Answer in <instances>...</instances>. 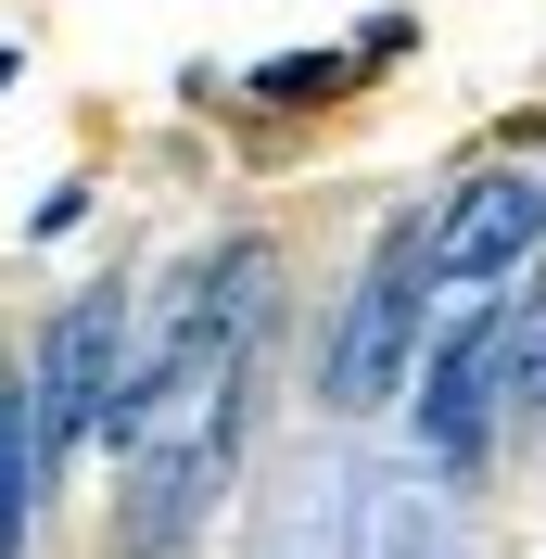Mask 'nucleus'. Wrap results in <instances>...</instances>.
<instances>
[{
  "mask_svg": "<svg viewBox=\"0 0 546 559\" xmlns=\"http://www.w3.org/2000/svg\"><path fill=\"white\" fill-rule=\"evenodd\" d=\"M419 318H432V216L356 280V306H343V331H331V382H318V394H331V407H381V394L407 382V356H419Z\"/></svg>",
  "mask_w": 546,
  "mask_h": 559,
  "instance_id": "nucleus-1",
  "label": "nucleus"
},
{
  "mask_svg": "<svg viewBox=\"0 0 546 559\" xmlns=\"http://www.w3.org/2000/svg\"><path fill=\"white\" fill-rule=\"evenodd\" d=\"M115 331H128V293H115V280H90V293L51 318L38 382H26V407H38V471H51V457H64L76 432L115 407V382H128V369H115Z\"/></svg>",
  "mask_w": 546,
  "mask_h": 559,
  "instance_id": "nucleus-2",
  "label": "nucleus"
},
{
  "mask_svg": "<svg viewBox=\"0 0 546 559\" xmlns=\"http://www.w3.org/2000/svg\"><path fill=\"white\" fill-rule=\"evenodd\" d=\"M496 369H509V318H458L432 344V369H419V445L444 471H471L483 432H496Z\"/></svg>",
  "mask_w": 546,
  "mask_h": 559,
  "instance_id": "nucleus-3",
  "label": "nucleus"
},
{
  "mask_svg": "<svg viewBox=\"0 0 546 559\" xmlns=\"http://www.w3.org/2000/svg\"><path fill=\"white\" fill-rule=\"evenodd\" d=\"M546 242V178H471L432 216V280H509Z\"/></svg>",
  "mask_w": 546,
  "mask_h": 559,
  "instance_id": "nucleus-4",
  "label": "nucleus"
},
{
  "mask_svg": "<svg viewBox=\"0 0 546 559\" xmlns=\"http://www.w3.org/2000/svg\"><path fill=\"white\" fill-rule=\"evenodd\" d=\"M26 509H38V407L26 382H0V559H26Z\"/></svg>",
  "mask_w": 546,
  "mask_h": 559,
  "instance_id": "nucleus-5",
  "label": "nucleus"
},
{
  "mask_svg": "<svg viewBox=\"0 0 546 559\" xmlns=\"http://www.w3.org/2000/svg\"><path fill=\"white\" fill-rule=\"evenodd\" d=\"M254 90L268 103H331V90H356V64L343 51H280V64H254Z\"/></svg>",
  "mask_w": 546,
  "mask_h": 559,
  "instance_id": "nucleus-6",
  "label": "nucleus"
},
{
  "mask_svg": "<svg viewBox=\"0 0 546 559\" xmlns=\"http://www.w3.org/2000/svg\"><path fill=\"white\" fill-rule=\"evenodd\" d=\"M0 90H13V51H0Z\"/></svg>",
  "mask_w": 546,
  "mask_h": 559,
  "instance_id": "nucleus-7",
  "label": "nucleus"
}]
</instances>
